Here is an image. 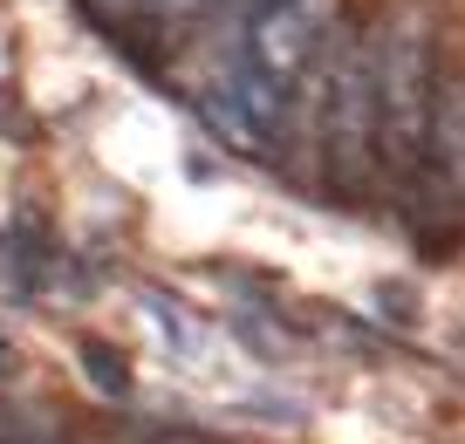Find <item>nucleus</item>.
Returning <instances> with one entry per match:
<instances>
[{"label": "nucleus", "mask_w": 465, "mask_h": 444, "mask_svg": "<svg viewBox=\"0 0 465 444\" xmlns=\"http://www.w3.org/2000/svg\"><path fill=\"white\" fill-rule=\"evenodd\" d=\"M322 158L342 192H363L377 172V35H329L315 55Z\"/></svg>", "instance_id": "nucleus-1"}, {"label": "nucleus", "mask_w": 465, "mask_h": 444, "mask_svg": "<svg viewBox=\"0 0 465 444\" xmlns=\"http://www.w3.org/2000/svg\"><path fill=\"white\" fill-rule=\"evenodd\" d=\"M424 130H431V15L404 7L377 35V158L397 178L424 164Z\"/></svg>", "instance_id": "nucleus-2"}, {"label": "nucleus", "mask_w": 465, "mask_h": 444, "mask_svg": "<svg viewBox=\"0 0 465 444\" xmlns=\"http://www.w3.org/2000/svg\"><path fill=\"white\" fill-rule=\"evenodd\" d=\"M240 48H247V62L267 75V83L294 89L308 75V62L329 48L335 35V0H274V7H261V15L240 21Z\"/></svg>", "instance_id": "nucleus-3"}, {"label": "nucleus", "mask_w": 465, "mask_h": 444, "mask_svg": "<svg viewBox=\"0 0 465 444\" xmlns=\"http://www.w3.org/2000/svg\"><path fill=\"white\" fill-rule=\"evenodd\" d=\"M424 143H438V164H445L451 185L465 192V83L459 75L431 83V130H424Z\"/></svg>", "instance_id": "nucleus-4"}, {"label": "nucleus", "mask_w": 465, "mask_h": 444, "mask_svg": "<svg viewBox=\"0 0 465 444\" xmlns=\"http://www.w3.org/2000/svg\"><path fill=\"white\" fill-rule=\"evenodd\" d=\"M83 370L96 376V390H110V397H124V356L103 342H83Z\"/></svg>", "instance_id": "nucleus-5"}, {"label": "nucleus", "mask_w": 465, "mask_h": 444, "mask_svg": "<svg viewBox=\"0 0 465 444\" xmlns=\"http://www.w3.org/2000/svg\"><path fill=\"white\" fill-rule=\"evenodd\" d=\"M205 7H219V0H158L151 21H192V15H205Z\"/></svg>", "instance_id": "nucleus-6"}, {"label": "nucleus", "mask_w": 465, "mask_h": 444, "mask_svg": "<svg viewBox=\"0 0 465 444\" xmlns=\"http://www.w3.org/2000/svg\"><path fill=\"white\" fill-rule=\"evenodd\" d=\"M103 15H151V7H158V0H96Z\"/></svg>", "instance_id": "nucleus-7"}, {"label": "nucleus", "mask_w": 465, "mask_h": 444, "mask_svg": "<svg viewBox=\"0 0 465 444\" xmlns=\"http://www.w3.org/2000/svg\"><path fill=\"white\" fill-rule=\"evenodd\" d=\"M219 7H226L232 21H247V15H261V7H274V0H219Z\"/></svg>", "instance_id": "nucleus-8"}]
</instances>
